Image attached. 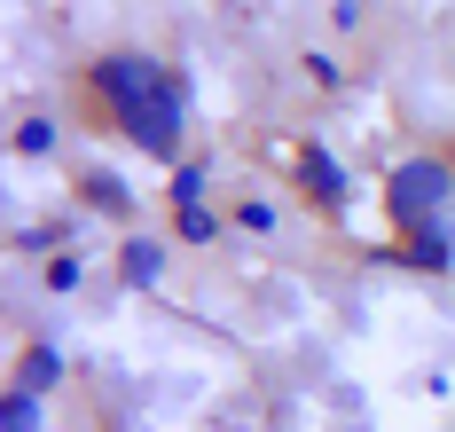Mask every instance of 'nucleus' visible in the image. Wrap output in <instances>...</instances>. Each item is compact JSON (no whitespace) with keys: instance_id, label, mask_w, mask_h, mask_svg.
Masks as SVG:
<instances>
[{"instance_id":"9d476101","label":"nucleus","mask_w":455,"mask_h":432,"mask_svg":"<svg viewBox=\"0 0 455 432\" xmlns=\"http://www.w3.org/2000/svg\"><path fill=\"white\" fill-rule=\"evenodd\" d=\"M16 149H24V157L55 149V126H47V118H24V126H16Z\"/></svg>"},{"instance_id":"f257e3e1","label":"nucleus","mask_w":455,"mask_h":432,"mask_svg":"<svg viewBox=\"0 0 455 432\" xmlns=\"http://www.w3.org/2000/svg\"><path fill=\"white\" fill-rule=\"evenodd\" d=\"M173 87H181V79H173L165 63H149V55H102V63H94V95L110 102L118 118L141 110V102H157V95H173Z\"/></svg>"},{"instance_id":"9b49d317","label":"nucleus","mask_w":455,"mask_h":432,"mask_svg":"<svg viewBox=\"0 0 455 432\" xmlns=\"http://www.w3.org/2000/svg\"><path fill=\"white\" fill-rule=\"evenodd\" d=\"M181 204H204V173H196V165L173 173V212H181Z\"/></svg>"},{"instance_id":"423d86ee","label":"nucleus","mask_w":455,"mask_h":432,"mask_svg":"<svg viewBox=\"0 0 455 432\" xmlns=\"http://www.w3.org/2000/svg\"><path fill=\"white\" fill-rule=\"evenodd\" d=\"M157 276H165V252H157L149 236H134V244H126V284H141V291H149Z\"/></svg>"},{"instance_id":"7ed1b4c3","label":"nucleus","mask_w":455,"mask_h":432,"mask_svg":"<svg viewBox=\"0 0 455 432\" xmlns=\"http://www.w3.org/2000/svg\"><path fill=\"white\" fill-rule=\"evenodd\" d=\"M299 173H307V189L322 196V204H346V173H338V157H330V149H299Z\"/></svg>"},{"instance_id":"20e7f679","label":"nucleus","mask_w":455,"mask_h":432,"mask_svg":"<svg viewBox=\"0 0 455 432\" xmlns=\"http://www.w3.org/2000/svg\"><path fill=\"white\" fill-rule=\"evenodd\" d=\"M409 260H416V268H432V276H440V268L455 260V236L440 228V220H424V228H416V244H409Z\"/></svg>"},{"instance_id":"6e6552de","label":"nucleus","mask_w":455,"mask_h":432,"mask_svg":"<svg viewBox=\"0 0 455 432\" xmlns=\"http://www.w3.org/2000/svg\"><path fill=\"white\" fill-rule=\"evenodd\" d=\"M87 204H102V212H126L134 196H126V181H110V173H87Z\"/></svg>"},{"instance_id":"39448f33","label":"nucleus","mask_w":455,"mask_h":432,"mask_svg":"<svg viewBox=\"0 0 455 432\" xmlns=\"http://www.w3.org/2000/svg\"><path fill=\"white\" fill-rule=\"evenodd\" d=\"M0 432H40V393L8 385V393H0Z\"/></svg>"},{"instance_id":"f03ea898","label":"nucleus","mask_w":455,"mask_h":432,"mask_svg":"<svg viewBox=\"0 0 455 432\" xmlns=\"http://www.w3.org/2000/svg\"><path fill=\"white\" fill-rule=\"evenodd\" d=\"M440 204H448V165H432V157H409V165L385 181V212H393L401 228H424Z\"/></svg>"},{"instance_id":"0eeeda50","label":"nucleus","mask_w":455,"mask_h":432,"mask_svg":"<svg viewBox=\"0 0 455 432\" xmlns=\"http://www.w3.org/2000/svg\"><path fill=\"white\" fill-rule=\"evenodd\" d=\"M55 378H63V354H55V346H32V354H24V378H16V385H24V393H47Z\"/></svg>"},{"instance_id":"1a4fd4ad","label":"nucleus","mask_w":455,"mask_h":432,"mask_svg":"<svg viewBox=\"0 0 455 432\" xmlns=\"http://www.w3.org/2000/svg\"><path fill=\"white\" fill-rule=\"evenodd\" d=\"M212 236H220V220L204 204H181V244H212Z\"/></svg>"},{"instance_id":"f8f14e48","label":"nucleus","mask_w":455,"mask_h":432,"mask_svg":"<svg viewBox=\"0 0 455 432\" xmlns=\"http://www.w3.org/2000/svg\"><path fill=\"white\" fill-rule=\"evenodd\" d=\"M79 284V260H71V252H55V260H47V291H71Z\"/></svg>"}]
</instances>
